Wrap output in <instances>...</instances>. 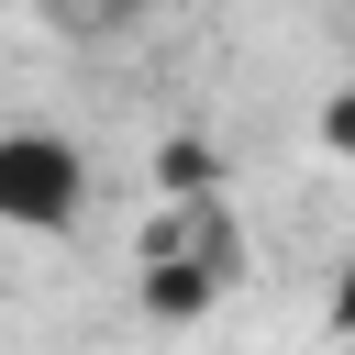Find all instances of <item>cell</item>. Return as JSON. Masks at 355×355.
Wrapping results in <instances>:
<instances>
[{"instance_id": "6da1fadb", "label": "cell", "mask_w": 355, "mask_h": 355, "mask_svg": "<svg viewBox=\"0 0 355 355\" xmlns=\"http://www.w3.org/2000/svg\"><path fill=\"white\" fill-rule=\"evenodd\" d=\"M222 288H233V222H222V200H178V233L144 244V311L200 322Z\"/></svg>"}, {"instance_id": "7a4b0ae2", "label": "cell", "mask_w": 355, "mask_h": 355, "mask_svg": "<svg viewBox=\"0 0 355 355\" xmlns=\"http://www.w3.org/2000/svg\"><path fill=\"white\" fill-rule=\"evenodd\" d=\"M89 211V155L44 122L0 133V233H78Z\"/></svg>"}, {"instance_id": "3957f363", "label": "cell", "mask_w": 355, "mask_h": 355, "mask_svg": "<svg viewBox=\"0 0 355 355\" xmlns=\"http://www.w3.org/2000/svg\"><path fill=\"white\" fill-rule=\"evenodd\" d=\"M44 22H55V33H78V44H111V33H133V22H144V0H44Z\"/></svg>"}, {"instance_id": "277c9868", "label": "cell", "mask_w": 355, "mask_h": 355, "mask_svg": "<svg viewBox=\"0 0 355 355\" xmlns=\"http://www.w3.org/2000/svg\"><path fill=\"white\" fill-rule=\"evenodd\" d=\"M322 333H344V344H355V255L333 266V300H322Z\"/></svg>"}, {"instance_id": "5b68a950", "label": "cell", "mask_w": 355, "mask_h": 355, "mask_svg": "<svg viewBox=\"0 0 355 355\" xmlns=\"http://www.w3.org/2000/svg\"><path fill=\"white\" fill-rule=\"evenodd\" d=\"M322 155H355V89H344V100L322 111Z\"/></svg>"}]
</instances>
